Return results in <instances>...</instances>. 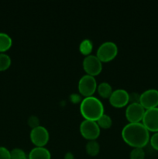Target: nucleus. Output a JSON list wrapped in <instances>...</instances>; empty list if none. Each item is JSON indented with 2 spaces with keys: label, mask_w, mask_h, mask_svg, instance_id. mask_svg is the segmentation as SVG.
Returning <instances> with one entry per match:
<instances>
[{
  "label": "nucleus",
  "mask_w": 158,
  "mask_h": 159,
  "mask_svg": "<svg viewBox=\"0 0 158 159\" xmlns=\"http://www.w3.org/2000/svg\"><path fill=\"white\" fill-rule=\"evenodd\" d=\"M122 138L125 144L133 148H143L150 142V131L140 123H128L121 132Z\"/></svg>",
  "instance_id": "obj_1"
},
{
  "label": "nucleus",
  "mask_w": 158,
  "mask_h": 159,
  "mask_svg": "<svg viewBox=\"0 0 158 159\" xmlns=\"http://www.w3.org/2000/svg\"><path fill=\"white\" fill-rule=\"evenodd\" d=\"M80 112L85 120L97 121L105 113V108L102 101L92 96L81 101Z\"/></svg>",
  "instance_id": "obj_2"
},
{
  "label": "nucleus",
  "mask_w": 158,
  "mask_h": 159,
  "mask_svg": "<svg viewBox=\"0 0 158 159\" xmlns=\"http://www.w3.org/2000/svg\"><path fill=\"white\" fill-rule=\"evenodd\" d=\"M118 46L112 41H105L101 43L96 51V56L102 62H109L117 56Z\"/></svg>",
  "instance_id": "obj_3"
},
{
  "label": "nucleus",
  "mask_w": 158,
  "mask_h": 159,
  "mask_svg": "<svg viewBox=\"0 0 158 159\" xmlns=\"http://www.w3.org/2000/svg\"><path fill=\"white\" fill-rule=\"evenodd\" d=\"M97 87L98 85L95 77L89 75L81 76L77 83V89L79 93L85 97L92 96L97 91Z\"/></svg>",
  "instance_id": "obj_4"
},
{
  "label": "nucleus",
  "mask_w": 158,
  "mask_h": 159,
  "mask_svg": "<svg viewBox=\"0 0 158 159\" xmlns=\"http://www.w3.org/2000/svg\"><path fill=\"white\" fill-rule=\"evenodd\" d=\"M79 130L84 138L88 141H94L99 137L101 128L98 125L96 121L84 120L80 124Z\"/></svg>",
  "instance_id": "obj_5"
},
{
  "label": "nucleus",
  "mask_w": 158,
  "mask_h": 159,
  "mask_svg": "<svg viewBox=\"0 0 158 159\" xmlns=\"http://www.w3.org/2000/svg\"><path fill=\"white\" fill-rule=\"evenodd\" d=\"M82 67L86 75L91 76L99 75L102 71V62L94 54H90L84 57Z\"/></svg>",
  "instance_id": "obj_6"
},
{
  "label": "nucleus",
  "mask_w": 158,
  "mask_h": 159,
  "mask_svg": "<svg viewBox=\"0 0 158 159\" xmlns=\"http://www.w3.org/2000/svg\"><path fill=\"white\" fill-rule=\"evenodd\" d=\"M29 138L36 147H44L49 141V131L46 127L40 125L30 130Z\"/></svg>",
  "instance_id": "obj_7"
},
{
  "label": "nucleus",
  "mask_w": 158,
  "mask_h": 159,
  "mask_svg": "<svg viewBox=\"0 0 158 159\" xmlns=\"http://www.w3.org/2000/svg\"><path fill=\"white\" fill-rule=\"evenodd\" d=\"M139 102L146 110L158 107V90L149 89L139 95Z\"/></svg>",
  "instance_id": "obj_8"
},
{
  "label": "nucleus",
  "mask_w": 158,
  "mask_h": 159,
  "mask_svg": "<svg viewBox=\"0 0 158 159\" xmlns=\"http://www.w3.org/2000/svg\"><path fill=\"white\" fill-rule=\"evenodd\" d=\"M146 110L139 102H131L125 109V118L129 123H140L143 118Z\"/></svg>",
  "instance_id": "obj_9"
},
{
  "label": "nucleus",
  "mask_w": 158,
  "mask_h": 159,
  "mask_svg": "<svg viewBox=\"0 0 158 159\" xmlns=\"http://www.w3.org/2000/svg\"><path fill=\"white\" fill-rule=\"evenodd\" d=\"M109 103L115 108H122L127 107L129 102V93L122 89L113 90L112 93L108 98Z\"/></svg>",
  "instance_id": "obj_10"
},
{
  "label": "nucleus",
  "mask_w": 158,
  "mask_h": 159,
  "mask_svg": "<svg viewBox=\"0 0 158 159\" xmlns=\"http://www.w3.org/2000/svg\"><path fill=\"white\" fill-rule=\"evenodd\" d=\"M142 124L150 132H158V107L146 110Z\"/></svg>",
  "instance_id": "obj_11"
},
{
  "label": "nucleus",
  "mask_w": 158,
  "mask_h": 159,
  "mask_svg": "<svg viewBox=\"0 0 158 159\" xmlns=\"http://www.w3.org/2000/svg\"><path fill=\"white\" fill-rule=\"evenodd\" d=\"M28 159H51V154L45 147H35L29 152Z\"/></svg>",
  "instance_id": "obj_12"
},
{
  "label": "nucleus",
  "mask_w": 158,
  "mask_h": 159,
  "mask_svg": "<svg viewBox=\"0 0 158 159\" xmlns=\"http://www.w3.org/2000/svg\"><path fill=\"white\" fill-rule=\"evenodd\" d=\"M97 91L99 96L104 99H108L112 93V87L108 82H102L98 85Z\"/></svg>",
  "instance_id": "obj_13"
},
{
  "label": "nucleus",
  "mask_w": 158,
  "mask_h": 159,
  "mask_svg": "<svg viewBox=\"0 0 158 159\" xmlns=\"http://www.w3.org/2000/svg\"><path fill=\"white\" fill-rule=\"evenodd\" d=\"M12 45V40L9 34L0 32V53H5L10 49Z\"/></svg>",
  "instance_id": "obj_14"
},
{
  "label": "nucleus",
  "mask_w": 158,
  "mask_h": 159,
  "mask_svg": "<svg viewBox=\"0 0 158 159\" xmlns=\"http://www.w3.org/2000/svg\"><path fill=\"white\" fill-rule=\"evenodd\" d=\"M85 151L88 155L94 157L99 155V152H100V145L96 140L88 141L85 145Z\"/></svg>",
  "instance_id": "obj_15"
},
{
  "label": "nucleus",
  "mask_w": 158,
  "mask_h": 159,
  "mask_svg": "<svg viewBox=\"0 0 158 159\" xmlns=\"http://www.w3.org/2000/svg\"><path fill=\"white\" fill-rule=\"evenodd\" d=\"M93 49V43L89 39H85L81 42L79 45V51L85 57L91 54V51Z\"/></svg>",
  "instance_id": "obj_16"
},
{
  "label": "nucleus",
  "mask_w": 158,
  "mask_h": 159,
  "mask_svg": "<svg viewBox=\"0 0 158 159\" xmlns=\"http://www.w3.org/2000/svg\"><path fill=\"white\" fill-rule=\"evenodd\" d=\"M96 122H97L99 127L102 129H108L112 125V120L111 116L105 113H104Z\"/></svg>",
  "instance_id": "obj_17"
},
{
  "label": "nucleus",
  "mask_w": 158,
  "mask_h": 159,
  "mask_svg": "<svg viewBox=\"0 0 158 159\" xmlns=\"http://www.w3.org/2000/svg\"><path fill=\"white\" fill-rule=\"evenodd\" d=\"M11 64V57L6 53H0V71H4L9 69Z\"/></svg>",
  "instance_id": "obj_18"
},
{
  "label": "nucleus",
  "mask_w": 158,
  "mask_h": 159,
  "mask_svg": "<svg viewBox=\"0 0 158 159\" xmlns=\"http://www.w3.org/2000/svg\"><path fill=\"white\" fill-rule=\"evenodd\" d=\"M145 152H144L143 148H133V150L130 152L129 154V158L130 159H145Z\"/></svg>",
  "instance_id": "obj_19"
},
{
  "label": "nucleus",
  "mask_w": 158,
  "mask_h": 159,
  "mask_svg": "<svg viewBox=\"0 0 158 159\" xmlns=\"http://www.w3.org/2000/svg\"><path fill=\"white\" fill-rule=\"evenodd\" d=\"M11 159H27L28 157L26 156V154L23 149L15 148H13L10 152Z\"/></svg>",
  "instance_id": "obj_20"
},
{
  "label": "nucleus",
  "mask_w": 158,
  "mask_h": 159,
  "mask_svg": "<svg viewBox=\"0 0 158 159\" xmlns=\"http://www.w3.org/2000/svg\"><path fill=\"white\" fill-rule=\"evenodd\" d=\"M27 124L29 125V127H30L31 128H35V127L40 126V120L37 117V116H30L27 120Z\"/></svg>",
  "instance_id": "obj_21"
},
{
  "label": "nucleus",
  "mask_w": 158,
  "mask_h": 159,
  "mask_svg": "<svg viewBox=\"0 0 158 159\" xmlns=\"http://www.w3.org/2000/svg\"><path fill=\"white\" fill-rule=\"evenodd\" d=\"M150 145L152 146L154 150L158 151V132L154 133L150 138Z\"/></svg>",
  "instance_id": "obj_22"
},
{
  "label": "nucleus",
  "mask_w": 158,
  "mask_h": 159,
  "mask_svg": "<svg viewBox=\"0 0 158 159\" xmlns=\"http://www.w3.org/2000/svg\"><path fill=\"white\" fill-rule=\"evenodd\" d=\"M0 159H11L10 151L5 147H0Z\"/></svg>",
  "instance_id": "obj_23"
},
{
  "label": "nucleus",
  "mask_w": 158,
  "mask_h": 159,
  "mask_svg": "<svg viewBox=\"0 0 158 159\" xmlns=\"http://www.w3.org/2000/svg\"><path fill=\"white\" fill-rule=\"evenodd\" d=\"M71 101L74 102V103H77V102H78L79 101H80L81 98H80V96H78L77 95L73 94L71 96Z\"/></svg>",
  "instance_id": "obj_24"
},
{
  "label": "nucleus",
  "mask_w": 158,
  "mask_h": 159,
  "mask_svg": "<svg viewBox=\"0 0 158 159\" xmlns=\"http://www.w3.org/2000/svg\"><path fill=\"white\" fill-rule=\"evenodd\" d=\"M64 159H74V156L71 152H67L64 155Z\"/></svg>",
  "instance_id": "obj_25"
}]
</instances>
